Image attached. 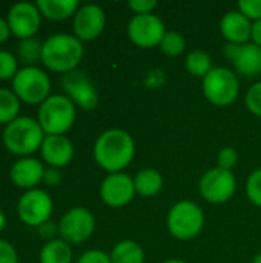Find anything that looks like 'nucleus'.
Wrapping results in <instances>:
<instances>
[{
	"label": "nucleus",
	"instance_id": "obj_1",
	"mask_svg": "<svg viewBox=\"0 0 261 263\" xmlns=\"http://www.w3.org/2000/svg\"><path fill=\"white\" fill-rule=\"evenodd\" d=\"M135 156V143L129 133L114 128L102 133L94 145V160L109 174L122 173Z\"/></svg>",
	"mask_w": 261,
	"mask_h": 263
},
{
	"label": "nucleus",
	"instance_id": "obj_2",
	"mask_svg": "<svg viewBox=\"0 0 261 263\" xmlns=\"http://www.w3.org/2000/svg\"><path fill=\"white\" fill-rule=\"evenodd\" d=\"M83 59V43L71 34H54L43 43L42 63L54 71L68 74L80 65Z\"/></svg>",
	"mask_w": 261,
	"mask_h": 263
},
{
	"label": "nucleus",
	"instance_id": "obj_3",
	"mask_svg": "<svg viewBox=\"0 0 261 263\" xmlns=\"http://www.w3.org/2000/svg\"><path fill=\"white\" fill-rule=\"evenodd\" d=\"M3 145L15 156H29L42 148L45 131L32 117L18 116L3 129Z\"/></svg>",
	"mask_w": 261,
	"mask_h": 263
},
{
	"label": "nucleus",
	"instance_id": "obj_4",
	"mask_svg": "<svg viewBox=\"0 0 261 263\" xmlns=\"http://www.w3.org/2000/svg\"><path fill=\"white\" fill-rule=\"evenodd\" d=\"M37 122L46 136H63L75 122V105L66 96H49L40 105Z\"/></svg>",
	"mask_w": 261,
	"mask_h": 263
},
{
	"label": "nucleus",
	"instance_id": "obj_5",
	"mask_svg": "<svg viewBox=\"0 0 261 263\" xmlns=\"http://www.w3.org/2000/svg\"><path fill=\"white\" fill-rule=\"evenodd\" d=\"M166 225L174 239L192 240L205 227L203 210L191 200H180L169 210Z\"/></svg>",
	"mask_w": 261,
	"mask_h": 263
},
{
	"label": "nucleus",
	"instance_id": "obj_6",
	"mask_svg": "<svg viewBox=\"0 0 261 263\" xmlns=\"http://www.w3.org/2000/svg\"><path fill=\"white\" fill-rule=\"evenodd\" d=\"M202 89L209 103L215 106H229L240 94V82L232 69L218 66L203 79Z\"/></svg>",
	"mask_w": 261,
	"mask_h": 263
},
{
	"label": "nucleus",
	"instance_id": "obj_7",
	"mask_svg": "<svg viewBox=\"0 0 261 263\" xmlns=\"http://www.w3.org/2000/svg\"><path fill=\"white\" fill-rule=\"evenodd\" d=\"M12 91L20 102L28 105H42L51 92V80L45 71L37 66L18 69L12 79Z\"/></svg>",
	"mask_w": 261,
	"mask_h": 263
},
{
	"label": "nucleus",
	"instance_id": "obj_8",
	"mask_svg": "<svg viewBox=\"0 0 261 263\" xmlns=\"http://www.w3.org/2000/svg\"><path fill=\"white\" fill-rule=\"evenodd\" d=\"M198 190L206 202L222 205L234 197L237 190V180L232 171L212 168L202 176Z\"/></svg>",
	"mask_w": 261,
	"mask_h": 263
},
{
	"label": "nucleus",
	"instance_id": "obj_9",
	"mask_svg": "<svg viewBox=\"0 0 261 263\" xmlns=\"http://www.w3.org/2000/svg\"><path fill=\"white\" fill-rule=\"evenodd\" d=\"M95 230V219L86 208L77 206L69 210L58 222L60 239L69 245L86 242Z\"/></svg>",
	"mask_w": 261,
	"mask_h": 263
},
{
	"label": "nucleus",
	"instance_id": "obj_10",
	"mask_svg": "<svg viewBox=\"0 0 261 263\" xmlns=\"http://www.w3.org/2000/svg\"><path fill=\"white\" fill-rule=\"evenodd\" d=\"M17 213L25 225L38 228L48 222L52 214V199L43 190H29L20 197Z\"/></svg>",
	"mask_w": 261,
	"mask_h": 263
},
{
	"label": "nucleus",
	"instance_id": "obj_11",
	"mask_svg": "<svg viewBox=\"0 0 261 263\" xmlns=\"http://www.w3.org/2000/svg\"><path fill=\"white\" fill-rule=\"evenodd\" d=\"M166 32L165 22L155 14L134 15L128 23V37L140 48L160 46Z\"/></svg>",
	"mask_w": 261,
	"mask_h": 263
},
{
	"label": "nucleus",
	"instance_id": "obj_12",
	"mask_svg": "<svg viewBox=\"0 0 261 263\" xmlns=\"http://www.w3.org/2000/svg\"><path fill=\"white\" fill-rule=\"evenodd\" d=\"M62 86L66 92V97L82 109L91 111L98 105V92L85 71L74 69L68 74H63Z\"/></svg>",
	"mask_w": 261,
	"mask_h": 263
},
{
	"label": "nucleus",
	"instance_id": "obj_13",
	"mask_svg": "<svg viewBox=\"0 0 261 263\" xmlns=\"http://www.w3.org/2000/svg\"><path fill=\"white\" fill-rule=\"evenodd\" d=\"M42 23V14L37 5L29 2H20L11 6L8 12V25L11 34L20 40L31 39L35 35Z\"/></svg>",
	"mask_w": 261,
	"mask_h": 263
},
{
	"label": "nucleus",
	"instance_id": "obj_14",
	"mask_svg": "<svg viewBox=\"0 0 261 263\" xmlns=\"http://www.w3.org/2000/svg\"><path fill=\"white\" fill-rule=\"evenodd\" d=\"M228 60L234 65L235 71L248 79H254L261 74V48L252 42L243 45L228 43L223 48Z\"/></svg>",
	"mask_w": 261,
	"mask_h": 263
},
{
	"label": "nucleus",
	"instance_id": "obj_15",
	"mask_svg": "<svg viewBox=\"0 0 261 263\" xmlns=\"http://www.w3.org/2000/svg\"><path fill=\"white\" fill-rule=\"evenodd\" d=\"M106 25V15L102 6L98 5H83L77 9L74 20H72V29L74 35L83 43V42H92L103 32Z\"/></svg>",
	"mask_w": 261,
	"mask_h": 263
},
{
	"label": "nucleus",
	"instance_id": "obj_16",
	"mask_svg": "<svg viewBox=\"0 0 261 263\" xmlns=\"http://www.w3.org/2000/svg\"><path fill=\"white\" fill-rule=\"evenodd\" d=\"M134 179L125 173L109 174L100 185V197L111 208H122L135 197Z\"/></svg>",
	"mask_w": 261,
	"mask_h": 263
},
{
	"label": "nucleus",
	"instance_id": "obj_17",
	"mask_svg": "<svg viewBox=\"0 0 261 263\" xmlns=\"http://www.w3.org/2000/svg\"><path fill=\"white\" fill-rule=\"evenodd\" d=\"M42 157L51 168H63L74 157V145L65 136H46L42 143Z\"/></svg>",
	"mask_w": 261,
	"mask_h": 263
},
{
	"label": "nucleus",
	"instance_id": "obj_18",
	"mask_svg": "<svg viewBox=\"0 0 261 263\" xmlns=\"http://www.w3.org/2000/svg\"><path fill=\"white\" fill-rule=\"evenodd\" d=\"M45 168L42 162L32 157H23L17 160L11 168V180L15 186L23 190H34L45 176Z\"/></svg>",
	"mask_w": 261,
	"mask_h": 263
},
{
	"label": "nucleus",
	"instance_id": "obj_19",
	"mask_svg": "<svg viewBox=\"0 0 261 263\" xmlns=\"http://www.w3.org/2000/svg\"><path fill=\"white\" fill-rule=\"evenodd\" d=\"M252 22L240 11H229L220 20V32L232 45L248 43L251 39Z\"/></svg>",
	"mask_w": 261,
	"mask_h": 263
},
{
	"label": "nucleus",
	"instance_id": "obj_20",
	"mask_svg": "<svg viewBox=\"0 0 261 263\" xmlns=\"http://www.w3.org/2000/svg\"><path fill=\"white\" fill-rule=\"evenodd\" d=\"M35 5L40 14L49 20H66L80 8L77 0H38Z\"/></svg>",
	"mask_w": 261,
	"mask_h": 263
},
{
	"label": "nucleus",
	"instance_id": "obj_21",
	"mask_svg": "<svg viewBox=\"0 0 261 263\" xmlns=\"http://www.w3.org/2000/svg\"><path fill=\"white\" fill-rule=\"evenodd\" d=\"M135 193L142 197H154L163 190V177L154 168L140 170L134 177Z\"/></svg>",
	"mask_w": 261,
	"mask_h": 263
},
{
	"label": "nucleus",
	"instance_id": "obj_22",
	"mask_svg": "<svg viewBox=\"0 0 261 263\" xmlns=\"http://www.w3.org/2000/svg\"><path fill=\"white\" fill-rule=\"evenodd\" d=\"M109 257L111 263H145V251L134 240H122L114 245Z\"/></svg>",
	"mask_w": 261,
	"mask_h": 263
},
{
	"label": "nucleus",
	"instance_id": "obj_23",
	"mask_svg": "<svg viewBox=\"0 0 261 263\" xmlns=\"http://www.w3.org/2000/svg\"><path fill=\"white\" fill-rule=\"evenodd\" d=\"M72 250L63 239H54L48 242L40 251V263H71Z\"/></svg>",
	"mask_w": 261,
	"mask_h": 263
},
{
	"label": "nucleus",
	"instance_id": "obj_24",
	"mask_svg": "<svg viewBox=\"0 0 261 263\" xmlns=\"http://www.w3.org/2000/svg\"><path fill=\"white\" fill-rule=\"evenodd\" d=\"M185 66H186V69H188V72L191 76L200 77V79H205L214 69L211 55L206 51H202V49L191 51L186 55Z\"/></svg>",
	"mask_w": 261,
	"mask_h": 263
},
{
	"label": "nucleus",
	"instance_id": "obj_25",
	"mask_svg": "<svg viewBox=\"0 0 261 263\" xmlns=\"http://www.w3.org/2000/svg\"><path fill=\"white\" fill-rule=\"evenodd\" d=\"M42 54L43 43L35 37L20 40L17 45V60H20L26 66H35L38 62H42Z\"/></svg>",
	"mask_w": 261,
	"mask_h": 263
},
{
	"label": "nucleus",
	"instance_id": "obj_26",
	"mask_svg": "<svg viewBox=\"0 0 261 263\" xmlns=\"http://www.w3.org/2000/svg\"><path fill=\"white\" fill-rule=\"evenodd\" d=\"M20 100L14 91L0 88V123L8 125L18 117Z\"/></svg>",
	"mask_w": 261,
	"mask_h": 263
},
{
	"label": "nucleus",
	"instance_id": "obj_27",
	"mask_svg": "<svg viewBox=\"0 0 261 263\" xmlns=\"http://www.w3.org/2000/svg\"><path fill=\"white\" fill-rule=\"evenodd\" d=\"M160 49L163 54L169 57H178L186 49V40L185 37L177 31H168L160 43Z\"/></svg>",
	"mask_w": 261,
	"mask_h": 263
},
{
	"label": "nucleus",
	"instance_id": "obj_28",
	"mask_svg": "<svg viewBox=\"0 0 261 263\" xmlns=\"http://www.w3.org/2000/svg\"><path fill=\"white\" fill-rule=\"evenodd\" d=\"M18 72V60L9 51H0V80L14 79Z\"/></svg>",
	"mask_w": 261,
	"mask_h": 263
},
{
	"label": "nucleus",
	"instance_id": "obj_29",
	"mask_svg": "<svg viewBox=\"0 0 261 263\" xmlns=\"http://www.w3.org/2000/svg\"><path fill=\"white\" fill-rule=\"evenodd\" d=\"M246 194L248 199L255 205L261 208V168L251 173L246 182Z\"/></svg>",
	"mask_w": 261,
	"mask_h": 263
},
{
	"label": "nucleus",
	"instance_id": "obj_30",
	"mask_svg": "<svg viewBox=\"0 0 261 263\" xmlns=\"http://www.w3.org/2000/svg\"><path fill=\"white\" fill-rule=\"evenodd\" d=\"M246 108L251 114L261 117V80L255 82L246 92Z\"/></svg>",
	"mask_w": 261,
	"mask_h": 263
},
{
	"label": "nucleus",
	"instance_id": "obj_31",
	"mask_svg": "<svg viewBox=\"0 0 261 263\" xmlns=\"http://www.w3.org/2000/svg\"><path fill=\"white\" fill-rule=\"evenodd\" d=\"M238 163V154L234 148L226 146L223 148L218 156H217V168L226 170V171H232Z\"/></svg>",
	"mask_w": 261,
	"mask_h": 263
},
{
	"label": "nucleus",
	"instance_id": "obj_32",
	"mask_svg": "<svg viewBox=\"0 0 261 263\" xmlns=\"http://www.w3.org/2000/svg\"><path fill=\"white\" fill-rule=\"evenodd\" d=\"M238 11L252 23L261 20V0H240Z\"/></svg>",
	"mask_w": 261,
	"mask_h": 263
},
{
	"label": "nucleus",
	"instance_id": "obj_33",
	"mask_svg": "<svg viewBox=\"0 0 261 263\" xmlns=\"http://www.w3.org/2000/svg\"><path fill=\"white\" fill-rule=\"evenodd\" d=\"M128 6L131 8L132 12H135V15H145V14H152V11L157 8V2L155 0H131Z\"/></svg>",
	"mask_w": 261,
	"mask_h": 263
},
{
	"label": "nucleus",
	"instance_id": "obj_34",
	"mask_svg": "<svg viewBox=\"0 0 261 263\" xmlns=\"http://www.w3.org/2000/svg\"><path fill=\"white\" fill-rule=\"evenodd\" d=\"M77 263H111V257L100 250H89L78 257Z\"/></svg>",
	"mask_w": 261,
	"mask_h": 263
},
{
	"label": "nucleus",
	"instance_id": "obj_35",
	"mask_svg": "<svg viewBox=\"0 0 261 263\" xmlns=\"http://www.w3.org/2000/svg\"><path fill=\"white\" fill-rule=\"evenodd\" d=\"M18 257H17V251L15 248L6 242L0 239V263H17Z\"/></svg>",
	"mask_w": 261,
	"mask_h": 263
},
{
	"label": "nucleus",
	"instance_id": "obj_36",
	"mask_svg": "<svg viewBox=\"0 0 261 263\" xmlns=\"http://www.w3.org/2000/svg\"><path fill=\"white\" fill-rule=\"evenodd\" d=\"M37 230H38L40 237L46 239L48 242H51V240L57 239L55 236H57V234H60V233H58V225H55V223H54V222H51V220L45 222V223H43V225H40Z\"/></svg>",
	"mask_w": 261,
	"mask_h": 263
},
{
	"label": "nucleus",
	"instance_id": "obj_37",
	"mask_svg": "<svg viewBox=\"0 0 261 263\" xmlns=\"http://www.w3.org/2000/svg\"><path fill=\"white\" fill-rule=\"evenodd\" d=\"M43 182L48 185V186H58L62 183V174L57 168H49L45 171V176H43Z\"/></svg>",
	"mask_w": 261,
	"mask_h": 263
},
{
	"label": "nucleus",
	"instance_id": "obj_38",
	"mask_svg": "<svg viewBox=\"0 0 261 263\" xmlns=\"http://www.w3.org/2000/svg\"><path fill=\"white\" fill-rule=\"evenodd\" d=\"M251 40L257 46L261 48V20H257L252 23V31H251Z\"/></svg>",
	"mask_w": 261,
	"mask_h": 263
},
{
	"label": "nucleus",
	"instance_id": "obj_39",
	"mask_svg": "<svg viewBox=\"0 0 261 263\" xmlns=\"http://www.w3.org/2000/svg\"><path fill=\"white\" fill-rule=\"evenodd\" d=\"M9 35H11V29H9L8 20L0 17V43L6 42L9 39Z\"/></svg>",
	"mask_w": 261,
	"mask_h": 263
},
{
	"label": "nucleus",
	"instance_id": "obj_40",
	"mask_svg": "<svg viewBox=\"0 0 261 263\" xmlns=\"http://www.w3.org/2000/svg\"><path fill=\"white\" fill-rule=\"evenodd\" d=\"M5 225H6V219H5V214L0 211V233L5 230Z\"/></svg>",
	"mask_w": 261,
	"mask_h": 263
},
{
	"label": "nucleus",
	"instance_id": "obj_41",
	"mask_svg": "<svg viewBox=\"0 0 261 263\" xmlns=\"http://www.w3.org/2000/svg\"><path fill=\"white\" fill-rule=\"evenodd\" d=\"M162 263H188L185 262V260H182V259H168V260H165V262Z\"/></svg>",
	"mask_w": 261,
	"mask_h": 263
},
{
	"label": "nucleus",
	"instance_id": "obj_42",
	"mask_svg": "<svg viewBox=\"0 0 261 263\" xmlns=\"http://www.w3.org/2000/svg\"><path fill=\"white\" fill-rule=\"evenodd\" d=\"M252 263H261V253H260V254H257V256L254 257V260H252Z\"/></svg>",
	"mask_w": 261,
	"mask_h": 263
}]
</instances>
